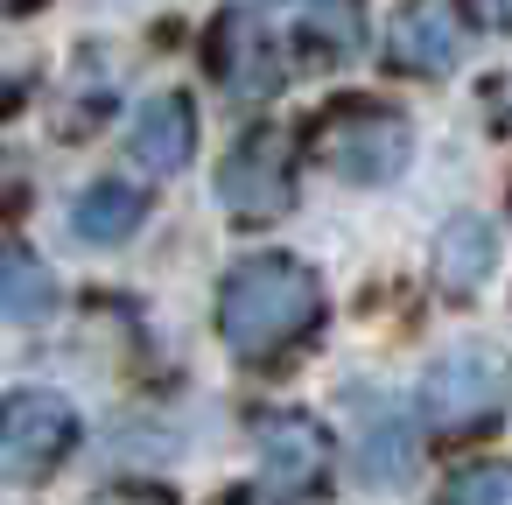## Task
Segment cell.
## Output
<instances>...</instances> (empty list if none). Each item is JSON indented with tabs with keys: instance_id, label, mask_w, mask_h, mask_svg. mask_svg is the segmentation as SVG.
<instances>
[{
	"instance_id": "12",
	"label": "cell",
	"mask_w": 512,
	"mask_h": 505,
	"mask_svg": "<svg viewBox=\"0 0 512 505\" xmlns=\"http://www.w3.org/2000/svg\"><path fill=\"white\" fill-rule=\"evenodd\" d=\"M498 267V232L484 211H456L442 232H435V281L449 295H477Z\"/></svg>"
},
{
	"instance_id": "4",
	"label": "cell",
	"mask_w": 512,
	"mask_h": 505,
	"mask_svg": "<svg viewBox=\"0 0 512 505\" xmlns=\"http://www.w3.org/2000/svg\"><path fill=\"white\" fill-rule=\"evenodd\" d=\"M218 204L232 211V225H274L295 211V155L281 127H246L232 141V155L218 162Z\"/></svg>"
},
{
	"instance_id": "8",
	"label": "cell",
	"mask_w": 512,
	"mask_h": 505,
	"mask_svg": "<svg viewBox=\"0 0 512 505\" xmlns=\"http://www.w3.org/2000/svg\"><path fill=\"white\" fill-rule=\"evenodd\" d=\"M358 407V435H351V456H358V477L365 484H400L414 477L421 463V435H414V414L386 393H351Z\"/></svg>"
},
{
	"instance_id": "5",
	"label": "cell",
	"mask_w": 512,
	"mask_h": 505,
	"mask_svg": "<svg viewBox=\"0 0 512 505\" xmlns=\"http://www.w3.org/2000/svg\"><path fill=\"white\" fill-rule=\"evenodd\" d=\"M71 449H78V414L64 393H8V414H0L8 477H50Z\"/></svg>"
},
{
	"instance_id": "18",
	"label": "cell",
	"mask_w": 512,
	"mask_h": 505,
	"mask_svg": "<svg viewBox=\"0 0 512 505\" xmlns=\"http://www.w3.org/2000/svg\"><path fill=\"white\" fill-rule=\"evenodd\" d=\"M491 120L512 127V85H491Z\"/></svg>"
},
{
	"instance_id": "11",
	"label": "cell",
	"mask_w": 512,
	"mask_h": 505,
	"mask_svg": "<svg viewBox=\"0 0 512 505\" xmlns=\"http://www.w3.org/2000/svg\"><path fill=\"white\" fill-rule=\"evenodd\" d=\"M127 148H134V162H141L148 176H183L190 155H197V106H190L183 92L141 99V113H134V127H127Z\"/></svg>"
},
{
	"instance_id": "19",
	"label": "cell",
	"mask_w": 512,
	"mask_h": 505,
	"mask_svg": "<svg viewBox=\"0 0 512 505\" xmlns=\"http://www.w3.org/2000/svg\"><path fill=\"white\" fill-rule=\"evenodd\" d=\"M225 505H274V498H267V491H232Z\"/></svg>"
},
{
	"instance_id": "7",
	"label": "cell",
	"mask_w": 512,
	"mask_h": 505,
	"mask_svg": "<svg viewBox=\"0 0 512 505\" xmlns=\"http://www.w3.org/2000/svg\"><path fill=\"white\" fill-rule=\"evenodd\" d=\"M267 22L309 64H351L365 50V0H274Z\"/></svg>"
},
{
	"instance_id": "16",
	"label": "cell",
	"mask_w": 512,
	"mask_h": 505,
	"mask_svg": "<svg viewBox=\"0 0 512 505\" xmlns=\"http://www.w3.org/2000/svg\"><path fill=\"white\" fill-rule=\"evenodd\" d=\"M92 505H176L162 484H113L106 498H92Z\"/></svg>"
},
{
	"instance_id": "1",
	"label": "cell",
	"mask_w": 512,
	"mask_h": 505,
	"mask_svg": "<svg viewBox=\"0 0 512 505\" xmlns=\"http://www.w3.org/2000/svg\"><path fill=\"white\" fill-rule=\"evenodd\" d=\"M316 323H323V281L295 253H253L218 288V337L253 365L288 358L295 344L316 337Z\"/></svg>"
},
{
	"instance_id": "3",
	"label": "cell",
	"mask_w": 512,
	"mask_h": 505,
	"mask_svg": "<svg viewBox=\"0 0 512 505\" xmlns=\"http://www.w3.org/2000/svg\"><path fill=\"white\" fill-rule=\"evenodd\" d=\"M421 414L435 435H477L505 414V358L484 344H449L421 379Z\"/></svg>"
},
{
	"instance_id": "17",
	"label": "cell",
	"mask_w": 512,
	"mask_h": 505,
	"mask_svg": "<svg viewBox=\"0 0 512 505\" xmlns=\"http://www.w3.org/2000/svg\"><path fill=\"white\" fill-rule=\"evenodd\" d=\"M463 8L484 22V29H498V36H512V0H463Z\"/></svg>"
},
{
	"instance_id": "6",
	"label": "cell",
	"mask_w": 512,
	"mask_h": 505,
	"mask_svg": "<svg viewBox=\"0 0 512 505\" xmlns=\"http://www.w3.org/2000/svg\"><path fill=\"white\" fill-rule=\"evenodd\" d=\"M253 456H260V477L288 498H323L330 484V435L316 414H260L253 421Z\"/></svg>"
},
{
	"instance_id": "2",
	"label": "cell",
	"mask_w": 512,
	"mask_h": 505,
	"mask_svg": "<svg viewBox=\"0 0 512 505\" xmlns=\"http://www.w3.org/2000/svg\"><path fill=\"white\" fill-rule=\"evenodd\" d=\"M309 155L344 183H393L414 155V127H407V113H393L379 99H337L309 127Z\"/></svg>"
},
{
	"instance_id": "9",
	"label": "cell",
	"mask_w": 512,
	"mask_h": 505,
	"mask_svg": "<svg viewBox=\"0 0 512 505\" xmlns=\"http://www.w3.org/2000/svg\"><path fill=\"white\" fill-rule=\"evenodd\" d=\"M274 22L260 8H232L218 29H211V78L232 85L239 99H260L274 78H281V50H274Z\"/></svg>"
},
{
	"instance_id": "15",
	"label": "cell",
	"mask_w": 512,
	"mask_h": 505,
	"mask_svg": "<svg viewBox=\"0 0 512 505\" xmlns=\"http://www.w3.org/2000/svg\"><path fill=\"white\" fill-rule=\"evenodd\" d=\"M442 505H512V463H463L442 484Z\"/></svg>"
},
{
	"instance_id": "13",
	"label": "cell",
	"mask_w": 512,
	"mask_h": 505,
	"mask_svg": "<svg viewBox=\"0 0 512 505\" xmlns=\"http://www.w3.org/2000/svg\"><path fill=\"white\" fill-rule=\"evenodd\" d=\"M148 225V197L134 190V183H85L78 190V204H71V232L85 239V246H120V239H134Z\"/></svg>"
},
{
	"instance_id": "10",
	"label": "cell",
	"mask_w": 512,
	"mask_h": 505,
	"mask_svg": "<svg viewBox=\"0 0 512 505\" xmlns=\"http://www.w3.org/2000/svg\"><path fill=\"white\" fill-rule=\"evenodd\" d=\"M463 57V29L449 0H407V8L386 22V64L407 78H442Z\"/></svg>"
},
{
	"instance_id": "14",
	"label": "cell",
	"mask_w": 512,
	"mask_h": 505,
	"mask_svg": "<svg viewBox=\"0 0 512 505\" xmlns=\"http://www.w3.org/2000/svg\"><path fill=\"white\" fill-rule=\"evenodd\" d=\"M0 281H8V323H43V316H50L57 281H50V267H43L22 239H8V267H0Z\"/></svg>"
},
{
	"instance_id": "20",
	"label": "cell",
	"mask_w": 512,
	"mask_h": 505,
	"mask_svg": "<svg viewBox=\"0 0 512 505\" xmlns=\"http://www.w3.org/2000/svg\"><path fill=\"white\" fill-rule=\"evenodd\" d=\"M29 8H43V0H8V15H29Z\"/></svg>"
}]
</instances>
